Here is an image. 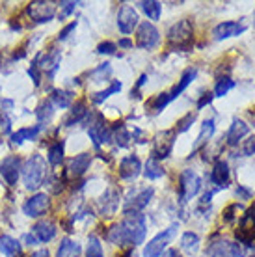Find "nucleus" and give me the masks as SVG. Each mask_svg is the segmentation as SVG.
<instances>
[{"label": "nucleus", "instance_id": "obj_1", "mask_svg": "<svg viewBox=\"0 0 255 257\" xmlns=\"http://www.w3.org/2000/svg\"><path fill=\"white\" fill-rule=\"evenodd\" d=\"M147 231L146 216L140 212H133V214H125V220L121 224L114 225L108 233V240L112 244L117 246H138L144 242Z\"/></svg>", "mask_w": 255, "mask_h": 257}, {"label": "nucleus", "instance_id": "obj_2", "mask_svg": "<svg viewBox=\"0 0 255 257\" xmlns=\"http://www.w3.org/2000/svg\"><path fill=\"white\" fill-rule=\"evenodd\" d=\"M23 174V183L28 190H38L43 185L45 177H47V166H45V159L41 155H32L28 161L25 162V166L21 168Z\"/></svg>", "mask_w": 255, "mask_h": 257}, {"label": "nucleus", "instance_id": "obj_3", "mask_svg": "<svg viewBox=\"0 0 255 257\" xmlns=\"http://www.w3.org/2000/svg\"><path fill=\"white\" fill-rule=\"evenodd\" d=\"M179 229V224H172L168 229H164L162 233H159L157 237H153L144 248V257H160L166 251L168 244L172 242V238L175 237V233Z\"/></svg>", "mask_w": 255, "mask_h": 257}, {"label": "nucleus", "instance_id": "obj_4", "mask_svg": "<svg viewBox=\"0 0 255 257\" xmlns=\"http://www.w3.org/2000/svg\"><path fill=\"white\" fill-rule=\"evenodd\" d=\"M192 36H194V26L188 19H183L170 28L168 41L177 49H188L192 47Z\"/></svg>", "mask_w": 255, "mask_h": 257}, {"label": "nucleus", "instance_id": "obj_5", "mask_svg": "<svg viewBox=\"0 0 255 257\" xmlns=\"http://www.w3.org/2000/svg\"><path fill=\"white\" fill-rule=\"evenodd\" d=\"M26 12L30 15V19L36 23H49L56 15V4L49 2V0H34L28 4Z\"/></svg>", "mask_w": 255, "mask_h": 257}, {"label": "nucleus", "instance_id": "obj_6", "mask_svg": "<svg viewBox=\"0 0 255 257\" xmlns=\"http://www.w3.org/2000/svg\"><path fill=\"white\" fill-rule=\"evenodd\" d=\"M236 240L240 242V246H248V248L253 246V240H255V209L246 211V214L240 218V224H238V229H236Z\"/></svg>", "mask_w": 255, "mask_h": 257}, {"label": "nucleus", "instance_id": "obj_7", "mask_svg": "<svg viewBox=\"0 0 255 257\" xmlns=\"http://www.w3.org/2000/svg\"><path fill=\"white\" fill-rule=\"evenodd\" d=\"M175 131H162L155 136L153 140V157L155 161H162V159H168L170 153L173 149V144H175Z\"/></svg>", "mask_w": 255, "mask_h": 257}, {"label": "nucleus", "instance_id": "obj_8", "mask_svg": "<svg viewBox=\"0 0 255 257\" xmlns=\"http://www.w3.org/2000/svg\"><path fill=\"white\" fill-rule=\"evenodd\" d=\"M160 41V34L157 30V26L149 21H144L138 26V32H136V45L140 49H155Z\"/></svg>", "mask_w": 255, "mask_h": 257}, {"label": "nucleus", "instance_id": "obj_9", "mask_svg": "<svg viewBox=\"0 0 255 257\" xmlns=\"http://www.w3.org/2000/svg\"><path fill=\"white\" fill-rule=\"evenodd\" d=\"M201 188V179L198 174H194L192 170H185L181 174V185H179V192H181V199L188 201L192 199Z\"/></svg>", "mask_w": 255, "mask_h": 257}, {"label": "nucleus", "instance_id": "obj_10", "mask_svg": "<svg viewBox=\"0 0 255 257\" xmlns=\"http://www.w3.org/2000/svg\"><path fill=\"white\" fill-rule=\"evenodd\" d=\"M51 205V198L47 194H34L32 198H28L23 205V212L30 218H38L41 216Z\"/></svg>", "mask_w": 255, "mask_h": 257}, {"label": "nucleus", "instance_id": "obj_11", "mask_svg": "<svg viewBox=\"0 0 255 257\" xmlns=\"http://www.w3.org/2000/svg\"><path fill=\"white\" fill-rule=\"evenodd\" d=\"M136 25H138V13H136V10H134L133 6L125 4V6L119 10V13H117V26H119V32H123V34L134 32Z\"/></svg>", "mask_w": 255, "mask_h": 257}, {"label": "nucleus", "instance_id": "obj_12", "mask_svg": "<svg viewBox=\"0 0 255 257\" xmlns=\"http://www.w3.org/2000/svg\"><path fill=\"white\" fill-rule=\"evenodd\" d=\"M240 244H233L229 240H216L207 248L209 257H238Z\"/></svg>", "mask_w": 255, "mask_h": 257}, {"label": "nucleus", "instance_id": "obj_13", "mask_svg": "<svg viewBox=\"0 0 255 257\" xmlns=\"http://www.w3.org/2000/svg\"><path fill=\"white\" fill-rule=\"evenodd\" d=\"M242 32H246V25H240L236 21H225V23H220V25L214 28L212 36L216 39H229L235 38V36H240Z\"/></svg>", "mask_w": 255, "mask_h": 257}, {"label": "nucleus", "instance_id": "obj_14", "mask_svg": "<svg viewBox=\"0 0 255 257\" xmlns=\"http://www.w3.org/2000/svg\"><path fill=\"white\" fill-rule=\"evenodd\" d=\"M155 190L153 188H146V190H142L138 196H134L133 199H129L125 207H123V212L125 214H133V212H140L142 209H146L149 205V201L153 198Z\"/></svg>", "mask_w": 255, "mask_h": 257}, {"label": "nucleus", "instance_id": "obj_15", "mask_svg": "<svg viewBox=\"0 0 255 257\" xmlns=\"http://www.w3.org/2000/svg\"><path fill=\"white\" fill-rule=\"evenodd\" d=\"M142 174V162L136 155H129L119 162V177L121 179H134Z\"/></svg>", "mask_w": 255, "mask_h": 257}, {"label": "nucleus", "instance_id": "obj_16", "mask_svg": "<svg viewBox=\"0 0 255 257\" xmlns=\"http://www.w3.org/2000/svg\"><path fill=\"white\" fill-rule=\"evenodd\" d=\"M19 170H21V162H19V159H15V157H10V159H6V161L0 164V175L6 179V183L10 187H15V185H17Z\"/></svg>", "mask_w": 255, "mask_h": 257}, {"label": "nucleus", "instance_id": "obj_17", "mask_svg": "<svg viewBox=\"0 0 255 257\" xmlns=\"http://www.w3.org/2000/svg\"><path fill=\"white\" fill-rule=\"evenodd\" d=\"M229 177H231V172H229L227 162L225 161L214 162V168H212V172H211L212 183H214L218 188H227V185H229Z\"/></svg>", "mask_w": 255, "mask_h": 257}, {"label": "nucleus", "instance_id": "obj_18", "mask_svg": "<svg viewBox=\"0 0 255 257\" xmlns=\"http://www.w3.org/2000/svg\"><path fill=\"white\" fill-rule=\"evenodd\" d=\"M89 138L93 140V146L97 149L101 148V144H106V142L112 140V131H110L104 123H93L91 127L88 128Z\"/></svg>", "mask_w": 255, "mask_h": 257}, {"label": "nucleus", "instance_id": "obj_19", "mask_svg": "<svg viewBox=\"0 0 255 257\" xmlns=\"http://www.w3.org/2000/svg\"><path fill=\"white\" fill-rule=\"evenodd\" d=\"M34 237L38 238L39 242H51L52 238L56 237V225L49 222V220H41L34 225Z\"/></svg>", "mask_w": 255, "mask_h": 257}, {"label": "nucleus", "instance_id": "obj_20", "mask_svg": "<svg viewBox=\"0 0 255 257\" xmlns=\"http://www.w3.org/2000/svg\"><path fill=\"white\" fill-rule=\"evenodd\" d=\"M89 164H91V155L89 153H80L77 155L73 161L69 162V175L71 177H80V175L86 174V170L89 168Z\"/></svg>", "mask_w": 255, "mask_h": 257}, {"label": "nucleus", "instance_id": "obj_21", "mask_svg": "<svg viewBox=\"0 0 255 257\" xmlns=\"http://www.w3.org/2000/svg\"><path fill=\"white\" fill-rule=\"evenodd\" d=\"M248 133H249V127L246 125V121H242V119H233L229 131H227V144L229 146H236Z\"/></svg>", "mask_w": 255, "mask_h": 257}, {"label": "nucleus", "instance_id": "obj_22", "mask_svg": "<svg viewBox=\"0 0 255 257\" xmlns=\"http://www.w3.org/2000/svg\"><path fill=\"white\" fill-rule=\"evenodd\" d=\"M39 58H41V62L36 58V65H38L39 69L49 71L51 75H54V71H56L58 65H60V60H62V56H60V52L52 49L51 52H47L45 56H39Z\"/></svg>", "mask_w": 255, "mask_h": 257}, {"label": "nucleus", "instance_id": "obj_23", "mask_svg": "<svg viewBox=\"0 0 255 257\" xmlns=\"http://www.w3.org/2000/svg\"><path fill=\"white\" fill-rule=\"evenodd\" d=\"M41 128H43V125H36V127L32 128H19L17 133H13L12 135V144L13 146H21L25 140H34L36 136L41 133Z\"/></svg>", "mask_w": 255, "mask_h": 257}, {"label": "nucleus", "instance_id": "obj_24", "mask_svg": "<svg viewBox=\"0 0 255 257\" xmlns=\"http://www.w3.org/2000/svg\"><path fill=\"white\" fill-rule=\"evenodd\" d=\"M196 75H198V71L194 69V67H190V69H186L185 73H183V77H181V80H179V84H175V88H173L172 91H170V97H172V101L175 99V97H179V93H183V91L190 86V82L196 78Z\"/></svg>", "mask_w": 255, "mask_h": 257}, {"label": "nucleus", "instance_id": "obj_25", "mask_svg": "<svg viewBox=\"0 0 255 257\" xmlns=\"http://www.w3.org/2000/svg\"><path fill=\"white\" fill-rule=\"evenodd\" d=\"M0 251L8 257H15L21 253V244L17 238L10 237V235H4L0 237Z\"/></svg>", "mask_w": 255, "mask_h": 257}, {"label": "nucleus", "instance_id": "obj_26", "mask_svg": "<svg viewBox=\"0 0 255 257\" xmlns=\"http://www.w3.org/2000/svg\"><path fill=\"white\" fill-rule=\"evenodd\" d=\"M64 153H65V144L64 140L54 142L51 148H49V153H47V161L51 166H60L62 161H64Z\"/></svg>", "mask_w": 255, "mask_h": 257}, {"label": "nucleus", "instance_id": "obj_27", "mask_svg": "<svg viewBox=\"0 0 255 257\" xmlns=\"http://www.w3.org/2000/svg\"><path fill=\"white\" fill-rule=\"evenodd\" d=\"M80 253V244L71 240V238H64L60 242V248L56 251V257H78Z\"/></svg>", "mask_w": 255, "mask_h": 257}, {"label": "nucleus", "instance_id": "obj_28", "mask_svg": "<svg viewBox=\"0 0 255 257\" xmlns=\"http://www.w3.org/2000/svg\"><path fill=\"white\" fill-rule=\"evenodd\" d=\"M181 248H183L188 255H194V253L199 250V235H196L194 231H186L185 235L181 237Z\"/></svg>", "mask_w": 255, "mask_h": 257}, {"label": "nucleus", "instance_id": "obj_29", "mask_svg": "<svg viewBox=\"0 0 255 257\" xmlns=\"http://www.w3.org/2000/svg\"><path fill=\"white\" fill-rule=\"evenodd\" d=\"M214 128H216V127H214V119H205L203 125H201V133H199L198 140H196V146H194V151H192V155L196 153V151L203 146L205 142L214 135Z\"/></svg>", "mask_w": 255, "mask_h": 257}, {"label": "nucleus", "instance_id": "obj_30", "mask_svg": "<svg viewBox=\"0 0 255 257\" xmlns=\"http://www.w3.org/2000/svg\"><path fill=\"white\" fill-rule=\"evenodd\" d=\"M86 114H88L86 104H84L82 101H78V103H75V106H71V112H69V116H67V119H65V125L71 127V125H75V123L82 121L84 117H86Z\"/></svg>", "mask_w": 255, "mask_h": 257}, {"label": "nucleus", "instance_id": "obj_31", "mask_svg": "<svg viewBox=\"0 0 255 257\" xmlns=\"http://www.w3.org/2000/svg\"><path fill=\"white\" fill-rule=\"evenodd\" d=\"M142 10L146 13L147 17L151 21H159L160 19V13H162V4L159 0H149V2H140Z\"/></svg>", "mask_w": 255, "mask_h": 257}, {"label": "nucleus", "instance_id": "obj_32", "mask_svg": "<svg viewBox=\"0 0 255 257\" xmlns=\"http://www.w3.org/2000/svg\"><path fill=\"white\" fill-rule=\"evenodd\" d=\"M121 90V82L119 80H114V82L110 84L106 90H102V91H97V93H93V97H91V101L95 104H101V103H104L106 99H108L112 93H117V91Z\"/></svg>", "mask_w": 255, "mask_h": 257}, {"label": "nucleus", "instance_id": "obj_33", "mask_svg": "<svg viewBox=\"0 0 255 257\" xmlns=\"http://www.w3.org/2000/svg\"><path fill=\"white\" fill-rule=\"evenodd\" d=\"M144 175H146L147 179H160L162 175H164V168L160 166L159 161H155V159H149L146 162V170H144Z\"/></svg>", "mask_w": 255, "mask_h": 257}, {"label": "nucleus", "instance_id": "obj_34", "mask_svg": "<svg viewBox=\"0 0 255 257\" xmlns=\"http://www.w3.org/2000/svg\"><path fill=\"white\" fill-rule=\"evenodd\" d=\"M52 101H54V104L60 106V108H69L71 103H73V93L65 90H56L52 93Z\"/></svg>", "mask_w": 255, "mask_h": 257}, {"label": "nucleus", "instance_id": "obj_35", "mask_svg": "<svg viewBox=\"0 0 255 257\" xmlns=\"http://www.w3.org/2000/svg\"><path fill=\"white\" fill-rule=\"evenodd\" d=\"M54 106H52L51 101H45V103L39 104L38 108V119H39V125H43V123H49L51 121L52 114H54Z\"/></svg>", "mask_w": 255, "mask_h": 257}, {"label": "nucleus", "instance_id": "obj_36", "mask_svg": "<svg viewBox=\"0 0 255 257\" xmlns=\"http://www.w3.org/2000/svg\"><path fill=\"white\" fill-rule=\"evenodd\" d=\"M235 88V80H231V78H220L214 86V97H223L227 95V91L233 90Z\"/></svg>", "mask_w": 255, "mask_h": 257}, {"label": "nucleus", "instance_id": "obj_37", "mask_svg": "<svg viewBox=\"0 0 255 257\" xmlns=\"http://www.w3.org/2000/svg\"><path fill=\"white\" fill-rule=\"evenodd\" d=\"M112 140H114L119 148H127L129 140H131V135H129L127 127H125V125H119V127L115 128L114 135H112Z\"/></svg>", "mask_w": 255, "mask_h": 257}, {"label": "nucleus", "instance_id": "obj_38", "mask_svg": "<svg viewBox=\"0 0 255 257\" xmlns=\"http://www.w3.org/2000/svg\"><path fill=\"white\" fill-rule=\"evenodd\" d=\"M86 255L88 257H104L102 255V246L95 235L88 238V248H86Z\"/></svg>", "mask_w": 255, "mask_h": 257}, {"label": "nucleus", "instance_id": "obj_39", "mask_svg": "<svg viewBox=\"0 0 255 257\" xmlns=\"http://www.w3.org/2000/svg\"><path fill=\"white\" fill-rule=\"evenodd\" d=\"M110 71H112V67H110L108 62H106V64H101L95 71H91V78H95L93 82H102V80L110 75Z\"/></svg>", "mask_w": 255, "mask_h": 257}, {"label": "nucleus", "instance_id": "obj_40", "mask_svg": "<svg viewBox=\"0 0 255 257\" xmlns=\"http://www.w3.org/2000/svg\"><path fill=\"white\" fill-rule=\"evenodd\" d=\"M172 101V97H170V93H159V95L153 99V103H151V106H153L155 112H160V110H164L168 106V103Z\"/></svg>", "mask_w": 255, "mask_h": 257}, {"label": "nucleus", "instance_id": "obj_41", "mask_svg": "<svg viewBox=\"0 0 255 257\" xmlns=\"http://www.w3.org/2000/svg\"><path fill=\"white\" fill-rule=\"evenodd\" d=\"M194 119H196V114H194V112L186 114V116L183 117V119H179L175 133H185V131H188V128H190V125L194 123Z\"/></svg>", "mask_w": 255, "mask_h": 257}, {"label": "nucleus", "instance_id": "obj_42", "mask_svg": "<svg viewBox=\"0 0 255 257\" xmlns=\"http://www.w3.org/2000/svg\"><path fill=\"white\" fill-rule=\"evenodd\" d=\"M115 49H117L115 43H112V41H104V43H101V45L97 47V52H99V54H114Z\"/></svg>", "mask_w": 255, "mask_h": 257}, {"label": "nucleus", "instance_id": "obj_43", "mask_svg": "<svg viewBox=\"0 0 255 257\" xmlns=\"http://www.w3.org/2000/svg\"><path fill=\"white\" fill-rule=\"evenodd\" d=\"M60 8H62V13H60V19H64L67 15L75 12V8H77V2H60Z\"/></svg>", "mask_w": 255, "mask_h": 257}, {"label": "nucleus", "instance_id": "obj_44", "mask_svg": "<svg viewBox=\"0 0 255 257\" xmlns=\"http://www.w3.org/2000/svg\"><path fill=\"white\" fill-rule=\"evenodd\" d=\"M75 28H77V21H73V23H69L67 26H64V28H62V32L58 34V39H60V41L67 39V38H69V34L73 32Z\"/></svg>", "mask_w": 255, "mask_h": 257}, {"label": "nucleus", "instance_id": "obj_45", "mask_svg": "<svg viewBox=\"0 0 255 257\" xmlns=\"http://www.w3.org/2000/svg\"><path fill=\"white\" fill-rule=\"evenodd\" d=\"M236 196H238V199H251L253 192H251L249 188L242 187V185H238V187H236Z\"/></svg>", "mask_w": 255, "mask_h": 257}, {"label": "nucleus", "instance_id": "obj_46", "mask_svg": "<svg viewBox=\"0 0 255 257\" xmlns=\"http://www.w3.org/2000/svg\"><path fill=\"white\" fill-rule=\"evenodd\" d=\"M28 75L32 77L34 84H36V86H39V82H41V77H39V67L36 65V62L30 65V69H28Z\"/></svg>", "mask_w": 255, "mask_h": 257}, {"label": "nucleus", "instance_id": "obj_47", "mask_svg": "<svg viewBox=\"0 0 255 257\" xmlns=\"http://www.w3.org/2000/svg\"><path fill=\"white\" fill-rule=\"evenodd\" d=\"M244 155L246 157H253L255 155V138L246 140V144H244Z\"/></svg>", "mask_w": 255, "mask_h": 257}, {"label": "nucleus", "instance_id": "obj_48", "mask_svg": "<svg viewBox=\"0 0 255 257\" xmlns=\"http://www.w3.org/2000/svg\"><path fill=\"white\" fill-rule=\"evenodd\" d=\"M212 99H214V93H205V95L198 101V108H199V110L205 108L207 104H211V103H212Z\"/></svg>", "mask_w": 255, "mask_h": 257}, {"label": "nucleus", "instance_id": "obj_49", "mask_svg": "<svg viewBox=\"0 0 255 257\" xmlns=\"http://www.w3.org/2000/svg\"><path fill=\"white\" fill-rule=\"evenodd\" d=\"M235 211H238V205H236V203H233V205H229L227 209H225V212H223L225 216H223V218L227 220V222H231V220L235 218V214H233Z\"/></svg>", "mask_w": 255, "mask_h": 257}, {"label": "nucleus", "instance_id": "obj_50", "mask_svg": "<svg viewBox=\"0 0 255 257\" xmlns=\"http://www.w3.org/2000/svg\"><path fill=\"white\" fill-rule=\"evenodd\" d=\"M134 43L133 41H131V39L129 38H123V39H119V47H121V49H131V47H133Z\"/></svg>", "mask_w": 255, "mask_h": 257}, {"label": "nucleus", "instance_id": "obj_51", "mask_svg": "<svg viewBox=\"0 0 255 257\" xmlns=\"http://www.w3.org/2000/svg\"><path fill=\"white\" fill-rule=\"evenodd\" d=\"M32 257H49V250H47V248H43V250H36L32 253Z\"/></svg>", "mask_w": 255, "mask_h": 257}, {"label": "nucleus", "instance_id": "obj_52", "mask_svg": "<svg viewBox=\"0 0 255 257\" xmlns=\"http://www.w3.org/2000/svg\"><path fill=\"white\" fill-rule=\"evenodd\" d=\"M25 240H26V242H28L30 246L38 244V242H39V240H38L36 237H34V235H25Z\"/></svg>", "mask_w": 255, "mask_h": 257}, {"label": "nucleus", "instance_id": "obj_53", "mask_svg": "<svg viewBox=\"0 0 255 257\" xmlns=\"http://www.w3.org/2000/svg\"><path fill=\"white\" fill-rule=\"evenodd\" d=\"M162 257H179V251L177 250H166L162 253Z\"/></svg>", "mask_w": 255, "mask_h": 257}, {"label": "nucleus", "instance_id": "obj_54", "mask_svg": "<svg viewBox=\"0 0 255 257\" xmlns=\"http://www.w3.org/2000/svg\"><path fill=\"white\" fill-rule=\"evenodd\" d=\"M253 114H255V110H253Z\"/></svg>", "mask_w": 255, "mask_h": 257}]
</instances>
